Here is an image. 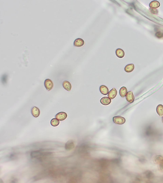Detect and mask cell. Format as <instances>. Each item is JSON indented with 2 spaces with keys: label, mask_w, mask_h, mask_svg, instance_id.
I'll return each mask as SVG.
<instances>
[{
  "label": "cell",
  "mask_w": 163,
  "mask_h": 183,
  "mask_svg": "<svg viewBox=\"0 0 163 183\" xmlns=\"http://www.w3.org/2000/svg\"><path fill=\"white\" fill-rule=\"evenodd\" d=\"M160 3L157 1L154 0L152 1L149 4V6L151 8L156 9L158 8L160 6Z\"/></svg>",
  "instance_id": "obj_10"
},
{
  "label": "cell",
  "mask_w": 163,
  "mask_h": 183,
  "mask_svg": "<svg viewBox=\"0 0 163 183\" xmlns=\"http://www.w3.org/2000/svg\"><path fill=\"white\" fill-rule=\"evenodd\" d=\"M60 122L59 120L56 118H54L52 119L51 121V124L52 126L54 127H56L59 125Z\"/></svg>",
  "instance_id": "obj_16"
},
{
  "label": "cell",
  "mask_w": 163,
  "mask_h": 183,
  "mask_svg": "<svg viewBox=\"0 0 163 183\" xmlns=\"http://www.w3.org/2000/svg\"><path fill=\"white\" fill-rule=\"evenodd\" d=\"M44 84L45 88L49 91L51 90L53 87V83L50 79H46L44 82Z\"/></svg>",
  "instance_id": "obj_2"
},
{
  "label": "cell",
  "mask_w": 163,
  "mask_h": 183,
  "mask_svg": "<svg viewBox=\"0 0 163 183\" xmlns=\"http://www.w3.org/2000/svg\"><path fill=\"white\" fill-rule=\"evenodd\" d=\"M155 36L157 38L160 39L163 37V33L159 31L157 32L155 34Z\"/></svg>",
  "instance_id": "obj_17"
},
{
  "label": "cell",
  "mask_w": 163,
  "mask_h": 183,
  "mask_svg": "<svg viewBox=\"0 0 163 183\" xmlns=\"http://www.w3.org/2000/svg\"><path fill=\"white\" fill-rule=\"evenodd\" d=\"M162 122H163V118H162Z\"/></svg>",
  "instance_id": "obj_19"
},
{
  "label": "cell",
  "mask_w": 163,
  "mask_h": 183,
  "mask_svg": "<svg viewBox=\"0 0 163 183\" xmlns=\"http://www.w3.org/2000/svg\"><path fill=\"white\" fill-rule=\"evenodd\" d=\"M126 99L127 101L130 103H133L134 101L135 97L132 92L129 91L126 96Z\"/></svg>",
  "instance_id": "obj_3"
},
{
  "label": "cell",
  "mask_w": 163,
  "mask_h": 183,
  "mask_svg": "<svg viewBox=\"0 0 163 183\" xmlns=\"http://www.w3.org/2000/svg\"><path fill=\"white\" fill-rule=\"evenodd\" d=\"M101 103L103 105H107L110 104L111 102V99L107 97H104L100 100Z\"/></svg>",
  "instance_id": "obj_9"
},
{
  "label": "cell",
  "mask_w": 163,
  "mask_h": 183,
  "mask_svg": "<svg viewBox=\"0 0 163 183\" xmlns=\"http://www.w3.org/2000/svg\"><path fill=\"white\" fill-rule=\"evenodd\" d=\"M117 91L115 88H113L108 93V97L111 99H113L117 95Z\"/></svg>",
  "instance_id": "obj_5"
},
{
  "label": "cell",
  "mask_w": 163,
  "mask_h": 183,
  "mask_svg": "<svg viewBox=\"0 0 163 183\" xmlns=\"http://www.w3.org/2000/svg\"><path fill=\"white\" fill-rule=\"evenodd\" d=\"M150 11L152 13L154 14H157L158 13V11L157 9H153V8H150Z\"/></svg>",
  "instance_id": "obj_18"
},
{
  "label": "cell",
  "mask_w": 163,
  "mask_h": 183,
  "mask_svg": "<svg viewBox=\"0 0 163 183\" xmlns=\"http://www.w3.org/2000/svg\"><path fill=\"white\" fill-rule=\"evenodd\" d=\"M156 112L160 116H163V106L161 104L159 105L156 108Z\"/></svg>",
  "instance_id": "obj_15"
},
{
  "label": "cell",
  "mask_w": 163,
  "mask_h": 183,
  "mask_svg": "<svg viewBox=\"0 0 163 183\" xmlns=\"http://www.w3.org/2000/svg\"><path fill=\"white\" fill-rule=\"evenodd\" d=\"M116 54L119 58H122L125 56V53L122 49L118 48L116 50Z\"/></svg>",
  "instance_id": "obj_12"
},
{
  "label": "cell",
  "mask_w": 163,
  "mask_h": 183,
  "mask_svg": "<svg viewBox=\"0 0 163 183\" xmlns=\"http://www.w3.org/2000/svg\"><path fill=\"white\" fill-rule=\"evenodd\" d=\"M99 90L101 93L103 95H107L109 92V90H108V87L102 85L100 87Z\"/></svg>",
  "instance_id": "obj_8"
},
{
  "label": "cell",
  "mask_w": 163,
  "mask_h": 183,
  "mask_svg": "<svg viewBox=\"0 0 163 183\" xmlns=\"http://www.w3.org/2000/svg\"><path fill=\"white\" fill-rule=\"evenodd\" d=\"M84 44V41L80 38H78L74 41V46L77 47H81Z\"/></svg>",
  "instance_id": "obj_7"
},
{
  "label": "cell",
  "mask_w": 163,
  "mask_h": 183,
  "mask_svg": "<svg viewBox=\"0 0 163 183\" xmlns=\"http://www.w3.org/2000/svg\"><path fill=\"white\" fill-rule=\"evenodd\" d=\"M40 111L38 107L36 106H34L31 109V113L32 115L35 117H38L40 115Z\"/></svg>",
  "instance_id": "obj_6"
},
{
  "label": "cell",
  "mask_w": 163,
  "mask_h": 183,
  "mask_svg": "<svg viewBox=\"0 0 163 183\" xmlns=\"http://www.w3.org/2000/svg\"><path fill=\"white\" fill-rule=\"evenodd\" d=\"M63 86L64 88L66 90L69 91L71 89V85L69 82L67 81H64L63 83Z\"/></svg>",
  "instance_id": "obj_11"
},
{
  "label": "cell",
  "mask_w": 163,
  "mask_h": 183,
  "mask_svg": "<svg viewBox=\"0 0 163 183\" xmlns=\"http://www.w3.org/2000/svg\"><path fill=\"white\" fill-rule=\"evenodd\" d=\"M113 120L115 123L119 125H122L124 124L126 122L125 118L120 116H117L114 117Z\"/></svg>",
  "instance_id": "obj_1"
},
{
  "label": "cell",
  "mask_w": 163,
  "mask_h": 183,
  "mask_svg": "<svg viewBox=\"0 0 163 183\" xmlns=\"http://www.w3.org/2000/svg\"><path fill=\"white\" fill-rule=\"evenodd\" d=\"M134 66L133 64H129L127 65L125 67L124 70L126 72H132L134 69Z\"/></svg>",
  "instance_id": "obj_14"
},
{
  "label": "cell",
  "mask_w": 163,
  "mask_h": 183,
  "mask_svg": "<svg viewBox=\"0 0 163 183\" xmlns=\"http://www.w3.org/2000/svg\"><path fill=\"white\" fill-rule=\"evenodd\" d=\"M128 93V90L127 88L125 87H123L120 88L119 91V94L122 97L126 96Z\"/></svg>",
  "instance_id": "obj_13"
},
{
  "label": "cell",
  "mask_w": 163,
  "mask_h": 183,
  "mask_svg": "<svg viewBox=\"0 0 163 183\" xmlns=\"http://www.w3.org/2000/svg\"><path fill=\"white\" fill-rule=\"evenodd\" d=\"M67 117V115L66 113L64 112H60L58 113L55 116V118L59 120H64Z\"/></svg>",
  "instance_id": "obj_4"
}]
</instances>
